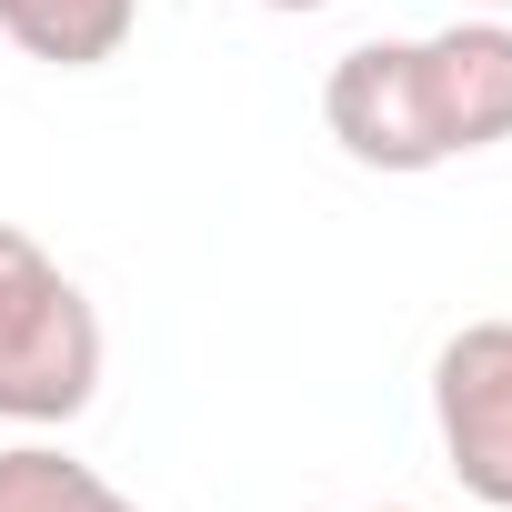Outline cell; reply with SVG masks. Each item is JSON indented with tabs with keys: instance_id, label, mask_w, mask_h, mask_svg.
Instances as JSON below:
<instances>
[{
	"instance_id": "5",
	"label": "cell",
	"mask_w": 512,
	"mask_h": 512,
	"mask_svg": "<svg viewBox=\"0 0 512 512\" xmlns=\"http://www.w3.org/2000/svg\"><path fill=\"white\" fill-rule=\"evenodd\" d=\"M141 31V0H0V41L41 71H101Z\"/></svg>"
},
{
	"instance_id": "4",
	"label": "cell",
	"mask_w": 512,
	"mask_h": 512,
	"mask_svg": "<svg viewBox=\"0 0 512 512\" xmlns=\"http://www.w3.org/2000/svg\"><path fill=\"white\" fill-rule=\"evenodd\" d=\"M422 81H432V121H442L452 161L512 141V21L502 11H462L452 31H432Z\"/></svg>"
},
{
	"instance_id": "9",
	"label": "cell",
	"mask_w": 512,
	"mask_h": 512,
	"mask_svg": "<svg viewBox=\"0 0 512 512\" xmlns=\"http://www.w3.org/2000/svg\"><path fill=\"white\" fill-rule=\"evenodd\" d=\"M382 512H412V502H382Z\"/></svg>"
},
{
	"instance_id": "7",
	"label": "cell",
	"mask_w": 512,
	"mask_h": 512,
	"mask_svg": "<svg viewBox=\"0 0 512 512\" xmlns=\"http://www.w3.org/2000/svg\"><path fill=\"white\" fill-rule=\"evenodd\" d=\"M262 11H332V0H262Z\"/></svg>"
},
{
	"instance_id": "8",
	"label": "cell",
	"mask_w": 512,
	"mask_h": 512,
	"mask_svg": "<svg viewBox=\"0 0 512 512\" xmlns=\"http://www.w3.org/2000/svg\"><path fill=\"white\" fill-rule=\"evenodd\" d=\"M462 11H512V0H462Z\"/></svg>"
},
{
	"instance_id": "1",
	"label": "cell",
	"mask_w": 512,
	"mask_h": 512,
	"mask_svg": "<svg viewBox=\"0 0 512 512\" xmlns=\"http://www.w3.org/2000/svg\"><path fill=\"white\" fill-rule=\"evenodd\" d=\"M101 392V312L51 251L0 221V422L51 432L81 422Z\"/></svg>"
},
{
	"instance_id": "2",
	"label": "cell",
	"mask_w": 512,
	"mask_h": 512,
	"mask_svg": "<svg viewBox=\"0 0 512 512\" xmlns=\"http://www.w3.org/2000/svg\"><path fill=\"white\" fill-rule=\"evenodd\" d=\"M322 121H332V141H342L362 171H392V181L452 161V141H442V121H432L422 41H362V51H342L332 81H322Z\"/></svg>"
},
{
	"instance_id": "3",
	"label": "cell",
	"mask_w": 512,
	"mask_h": 512,
	"mask_svg": "<svg viewBox=\"0 0 512 512\" xmlns=\"http://www.w3.org/2000/svg\"><path fill=\"white\" fill-rule=\"evenodd\" d=\"M432 432L452 482L512 512V322H462L432 352Z\"/></svg>"
},
{
	"instance_id": "6",
	"label": "cell",
	"mask_w": 512,
	"mask_h": 512,
	"mask_svg": "<svg viewBox=\"0 0 512 512\" xmlns=\"http://www.w3.org/2000/svg\"><path fill=\"white\" fill-rule=\"evenodd\" d=\"M0 512H141L111 472L71 462L61 442H0Z\"/></svg>"
}]
</instances>
